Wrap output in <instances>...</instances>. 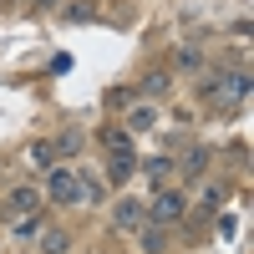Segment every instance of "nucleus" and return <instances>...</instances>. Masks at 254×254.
Returning a JSON list of instances; mask_svg holds the SVG:
<instances>
[{"mask_svg": "<svg viewBox=\"0 0 254 254\" xmlns=\"http://www.w3.org/2000/svg\"><path fill=\"white\" fill-rule=\"evenodd\" d=\"M188 219V193L183 188H158V198L147 203V224H163V229H173Z\"/></svg>", "mask_w": 254, "mask_h": 254, "instance_id": "nucleus-1", "label": "nucleus"}, {"mask_svg": "<svg viewBox=\"0 0 254 254\" xmlns=\"http://www.w3.org/2000/svg\"><path fill=\"white\" fill-rule=\"evenodd\" d=\"M249 97V71H224L203 81V102H219V107H234Z\"/></svg>", "mask_w": 254, "mask_h": 254, "instance_id": "nucleus-2", "label": "nucleus"}, {"mask_svg": "<svg viewBox=\"0 0 254 254\" xmlns=\"http://www.w3.org/2000/svg\"><path fill=\"white\" fill-rule=\"evenodd\" d=\"M46 198H56V203H81V178L71 173V168H46Z\"/></svg>", "mask_w": 254, "mask_h": 254, "instance_id": "nucleus-3", "label": "nucleus"}, {"mask_svg": "<svg viewBox=\"0 0 254 254\" xmlns=\"http://www.w3.org/2000/svg\"><path fill=\"white\" fill-rule=\"evenodd\" d=\"M112 224L122 229V234H137V229L147 224V203L142 198H117L112 203Z\"/></svg>", "mask_w": 254, "mask_h": 254, "instance_id": "nucleus-4", "label": "nucleus"}, {"mask_svg": "<svg viewBox=\"0 0 254 254\" xmlns=\"http://www.w3.org/2000/svg\"><path fill=\"white\" fill-rule=\"evenodd\" d=\"M31 208H41V193H36V188H15V193H5L0 214H5V219H15V214H31Z\"/></svg>", "mask_w": 254, "mask_h": 254, "instance_id": "nucleus-5", "label": "nucleus"}, {"mask_svg": "<svg viewBox=\"0 0 254 254\" xmlns=\"http://www.w3.org/2000/svg\"><path fill=\"white\" fill-rule=\"evenodd\" d=\"M132 168H137V163H132V147H122V153H112V163H107V178H112V183H127V178H132Z\"/></svg>", "mask_w": 254, "mask_h": 254, "instance_id": "nucleus-6", "label": "nucleus"}, {"mask_svg": "<svg viewBox=\"0 0 254 254\" xmlns=\"http://www.w3.org/2000/svg\"><path fill=\"white\" fill-rule=\"evenodd\" d=\"M224 198H229V193H224V183H203V193H198V214H208V219H214Z\"/></svg>", "mask_w": 254, "mask_h": 254, "instance_id": "nucleus-7", "label": "nucleus"}, {"mask_svg": "<svg viewBox=\"0 0 254 254\" xmlns=\"http://www.w3.org/2000/svg\"><path fill=\"white\" fill-rule=\"evenodd\" d=\"M142 173H147V183H158V188H163L168 178H173V158H147V163H142Z\"/></svg>", "mask_w": 254, "mask_h": 254, "instance_id": "nucleus-8", "label": "nucleus"}, {"mask_svg": "<svg viewBox=\"0 0 254 254\" xmlns=\"http://www.w3.org/2000/svg\"><path fill=\"white\" fill-rule=\"evenodd\" d=\"M122 122H127V132H147V127L158 122V112H153V107H147V102H142V107H132V112H127Z\"/></svg>", "mask_w": 254, "mask_h": 254, "instance_id": "nucleus-9", "label": "nucleus"}, {"mask_svg": "<svg viewBox=\"0 0 254 254\" xmlns=\"http://www.w3.org/2000/svg\"><path fill=\"white\" fill-rule=\"evenodd\" d=\"M41 254H71V234H61V229L41 234Z\"/></svg>", "mask_w": 254, "mask_h": 254, "instance_id": "nucleus-10", "label": "nucleus"}, {"mask_svg": "<svg viewBox=\"0 0 254 254\" xmlns=\"http://www.w3.org/2000/svg\"><path fill=\"white\" fill-rule=\"evenodd\" d=\"M10 224H15V239H31V234H41V214H36V208H31V214H15Z\"/></svg>", "mask_w": 254, "mask_h": 254, "instance_id": "nucleus-11", "label": "nucleus"}, {"mask_svg": "<svg viewBox=\"0 0 254 254\" xmlns=\"http://www.w3.org/2000/svg\"><path fill=\"white\" fill-rule=\"evenodd\" d=\"M208 158H214V153H208V147H193V153H188V158H183V168H188V173H193V178H198V173H203V168H208Z\"/></svg>", "mask_w": 254, "mask_h": 254, "instance_id": "nucleus-12", "label": "nucleus"}, {"mask_svg": "<svg viewBox=\"0 0 254 254\" xmlns=\"http://www.w3.org/2000/svg\"><path fill=\"white\" fill-rule=\"evenodd\" d=\"M31 163H36V168H51V163H56V147H51V142H36V147H31Z\"/></svg>", "mask_w": 254, "mask_h": 254, "instance_id": "nucleus-13", "label": "nucleus"}, {"mask_svg": "<svg viewBox=\"0 0 254 254\" xmlns=\"http://www.w3.org/2000/svg\"><path fill=\"white\" fill-rule=\"evenodd\" d=\"M102 142H107V147H112V153H122V147H132V137H127V132H122V127H112V132H102Z\"/></svg>", "mask_w": 254, "mask_h": 254, "instance_id": "nucleus-14", "label": "nucleus"}, {"mask_svg": "<svg viewBox=\"0 0 254 254\" xmlns=\"http://www.w3.org/2000/svg\"><path fill=\"white\" fill-rule=\"evenodd\" d=\"M142 92H147V97H163V92H168V76H163V71H153V76L142 81Z\"/></svg>", "mask_w": 254, "mask_h": 254, "instance_id": "nucleus-15", "label": "nucleus"}, {"mask_svg": "<svg viewBox=\"0 0 254 254\" xmlns=\"http://www.w3.org/2000/svg\"><path fill=\"white\" fill-rule=\"evenodd\" d=\"M66 15H71V20H87V15H97V5H87V0H81V5H71Z\"/></svg>", "mask_w": 254, "mask_h": 254, "instance_id": "nucleus-16", "label": "nucleus"}, {"mask_svg": "<svg viewBox=\"0 0 254 254\" xmlns=\"http://www.w3.org/2000/svg\"><path fill=\"white\" fill-rule=\"evenodd\" d=\"M46 5H51V0H46Z\"/></svg>", "mask_w": 254, "mask_h": 254, "instance_id": "nucleus-17", "label": "nucleus"}]
</instances>
